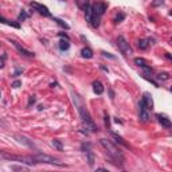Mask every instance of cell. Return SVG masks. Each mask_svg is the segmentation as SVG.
I'll return each mask as SVG.
<instances>
[{"instance_id": "33", "label": "cell", "mask_w": 172, "mask_h": 172, "mask_svg": "<svg viewBox=\"0 0 172 172\" xmlns=\"http://www.w3.org/2000/svg\"><path fill=\"white\" fill-rule=\"evenodd\" d=\"M0 96H1V94H0Z\"/></svg>"}, {"instance_id": "17", "label": "cell", "mask_w": 172, "mask_h": 172, "mask_svg": "<svg viewBox=\"0 0 172 172\" xmlns=\"http://www.w3.org/2000/svg\"><path fill=\"white\" fill-rule=\"evenodd\" d=\"M51 144H53V147L55 148L57 151H63V144H62L61 140H58V139H54L53 141H51Z\"/></svg>"}, {"instance_id": "19", "label": "cell", "mask_w": 172, "mask_h": 172, "mask_svg": "<svg viewBox=\"0 0 172 172\" xmlns=\"http://www.w3.org/2000/svg\"><path fill=\"white\" fill-rule=\"evenodd\" d=\"M112 137L116 140V143H118V144H121V145H124V147H128V144L124 141V139L121 136H118V135H116V133H112Z\"/></svg>"}, {"instance_id": "7", "label": "cell", "mask_w": 172, "mask_h": 172, "mask_svg": "<svg viewBox=\"0 0 172 172\" xmlns=\"http://www.w3.org/2000/svg\"><path fill=\"white\" fill-rule=\"evenodd\" d=\"M139 118L143 122H148L149 121V113H148V109H147L143 101L139 102Z\"/></svg>"}, {"instance_id": "22", "label": "cell", "mask_w": 172, "mask_h": 172, "mask_svg": "<svg viewBox=\"0 0 172 172\" xmlns=\"http://www.w3.org/2000/svg\"><path fill=\"white\" fill-rule=\"evenodd\" d=\"M148 44H149V40H148V39L139 40V47H140L141 50H147V49H148Z\"/></svg>"}, {"instance_id": "10", "label": "cell", "mask_w": 172, "mask_h": 172, "mask_svg": "<svg viewBox=\"0 0 172 172\" xmlns=\"http://www.w3.org/2000/svg\"><path fill=\"white\" fill-rule=\"evenodd\" d=\"M156 118H157V121H159V122L163 125L164 128H167V129L171 128V121H169V118H168L167 116L157 113V114H156Z\"/></svg>"}, {"instance_id": "31", "label": "cell", "mask_w": 172, "mask_h": 172, "mask_svg": "<svg viewBox=\"0 0 172 172\" xmlns=\"http://www.w3.org/2000/svg\"><path fill=\"white\" fill-rule=\"evenodd\" d=\"M59 36H62V38H65L66 40H70L69 35H67V34H65V32H59Z\"/></svg>"}, {"instance_id": "29", "label": "cell", "mask_w": 172, "mask_h": 172, "mask_svg": "<svg viewBox=\"0 0 172 172\" xmlns=\"http://www.w3.org/2000/svg\"><path fill=\"white\" fill-rule=\"evenodd\" d=\"M20 85H22V82H20V81H13L12 84H11V86H12V88H19Z\"/></svg>"}, {"instance_id": "6", "label": "cell", "mask_w": 172, "mask_h": 172, "mask_svg": "<svg viewBox=\"0 0 172 172\" xmlns=\"http://www.w3.org/2000/svg\"><path fill=\"white\" fill-rule=\"evenodd\" d=\"M30 5H31V8H34L36 12H39L40 15H43V16H47V18H50V16H51V12L49 11V8H47L46 5L39 4V3H36V1H31Z\"/></svg>"}, {"instance_id": "2", "label": "cell", "mask_w": 172, "mask_h": 172, "mask_svg": "<svg viewBox=\"0 0 172 172\" xmlns=\"http://www.w3.org/2000/svg\"><path fill=\"white\" fill-rule=\"evenodd\" d=\"M100 143H101V145L104 147V149L106 151L108 156L113 160V163L116 164V161H118L120 167H122L124 155H122V152H121V149H120L118 147H116L114 144H113L110 140H108V139H101Z\"/></svg>"}, {"instance_id": "23", "label": "cell", "mask_w": 172, "mask_h": 172, "mask_svg": "<svg viewBox=\"0 0 172 172\" xmlns=\"http://www.w3.org/2000/svg\"><path fill=\"white\" fill-rule=\"evenodd\" d=\"M156 78L159 81H168L169 80V74L168 73H160V74L156 75Z\"/></svg>"}, {"instance_id": "8", "label": "cell", "mask_w": 172, "mask_h": 172, "mask_svg": "<svg viewBox=\"0 0 172 172\" xmlns=\"http://www.w3.org/2000/svg\"><path fill=\"white\" fill-rule=\"evenodd\" d=\"M9 42H11V43H12L13 46L16 47V50H18L19 53L22 54L23 57H27V58H34V57H35V54L32 53V51H30V50L24 49V47H23L22 44H19L18 42H16V40H9Z\"/></svg>"}, {"instance_id": "1", "label": "cell", "mask_w": 172, "mask_h": 172, "mask_svg": "<svg viewBox=\"0 0 172 172\" xmlns=\"http://www.w3.org/2000/svg\"><path fill=\"white\" fill-rule=\"evenodd\" d=\"M73 98H74L75 106H77V109H78V113H80V116H81V121H82V125H84L85 128H86V131H88V132L96 133V132L98 131L97 125H96V122L93 121L92 116L89 114V112L86 110V108L84 106V104H82V101H81L80 96H78V94H75V93H73Z\"/></svg>"}, {"instance_id": "34", "label": "cell", "mask_w": 172, "mask_h": 172, "mask_svg": "<svg viewBox=\"0 0 172 172\" xmlns=\"http://www.w3.org/2000/svg\"><path fill=\"white\" fill-rule=\"evenodd\" d=\"M0 46H1V44H0Z\"/></svg>"}, {"instance_id": "25", "label": "cell", "mask_w": 172, "mask_h": 172, "mask_svg": "<svg viewBox=\"0 0 172 172\" xmlns=\"http://www.w3.org/2000/svg\"><path fill=\"white\" fill-rule=\"evenodd\" d=\"M104 118H105V126H106V129H110V117H109V114H108V113H105V114H104Z\"/></svg>"}, {"instance_id": "9", "label": "cell", "mask_w": 172, "mask_h": 172, "mask_svg": "<svg viewBox=\"0 0 172 172\" xmlns=\"http://www.w3.org/2000/svg\"><path fill=\"white\" fill-rule=\"evenodd\" d=\"M141 101L148 110H152V109H153V100H152V96H151L149 93H144Z\"/></svg>"}, {"instance_id": "13", "label": "cell", "mask_w": 172, "mask_h": 172, "mask_svg": "<svg viewBox=\"0 0 172 172\" xmlns=\"http://www.w3.org/2000/svg\"><path fill=\"white\" fill-rule=\"evenodd\" d=\"M0 23H4V24H7V26H11V27H15V28H20V24H19L18 22H12V20H7V19H4L1 15H0Z\"/></svg>"}, {"instance_id": "16", "label": "cell", "mask_w": 172, "mask_h": 172, "mask_svg": "<svg viewBox=\"0 0 172 172\" xmlns=\"http://www.w3.org/2000/svg\"><path fill=\"white\" fill-rule=\"evenodd\" d=\"M86 157H88V163L90 167H93L94 165V161H96V157H94V153H93L90 149L86 151Z\"/></svg>"}, {"instance_id": "4", "label": "cell", "mask_w": 172, "mask_h": 172, "mask_svg": "<svg viewBox=\"0 0 172 172\" xmlns=\"http://www.w3.org/2000/svg\"><path fill=\"white\" fill-rule=\"evenodd\" d=\"M117 47H118V50L121 51V54L125 55V57H128V55L132 54V47H131V44L128 43V40L121 35L117 38Z\"/></svg>"}, {"instance_id": "3", "label": "cell", "mask_w": 172, "mask_h": 172, "mask_svg": "<svg viewBox=\"0 0 172 172\" xmlns=\"http://www.w3.org/2000/svg\"><path fill=\"white\" fill-rule=\"evenodd\" d=\"M34 159L38 161V163H47V164H53V165H58V167H66V164L59 161L55 157H51L49 155H44V153H36L32 156Z\"/></svg>"}, {"instance_id": "18", "label": "cell", "mask_w": 172, "mask_h": 172, "mask_svg": "<svg viewBox=\"0 0 172 172\" xmlns=\"http://www.w3.org/2000/svg\"><path fill=\"white\" fill-rule=\"evenodd\" d=\"M53 20L57 23L58 26H61L62 28H65V30H69V28H70V26H69L66 22H63L62 19H59V18H53Z\"/></svg>"}, {"instance_id": "15", "label": "cell", "mask_w": 172, "mask_h": 172, "mask_svg": "<svg viewBox=\"0 0 172 172\" xmlns=\"http://www.w3.org/2000/svg\"><path fill=\"white\" fill-rule=\"evenodd\" d=\"M77 1V5L80 7L82 11H86V9L90 7V4H89V0H75Z\"/></svg>"}, {"instance_id": "32", "label": "cell", "mask_w": 172, "mask_h": 172, "mask_svg": "<svg viewBox=\"0 0 172 172\" xmlns=\"http://www.w3.org/2000/svg\"><path fill=\"white\" fill-rule=\"evenodd\" d=\"M22 71H23V69H18V70L15 71V73H13V75H12V77H18V75L20 74V73H22Z\"/></svg>"}, {"instance_id": "20", "label": "cell", "mask_w": 172, "mask_h": 172, "mask_svg": "<svg viewBox=\"0 0 172 172\" xmlns=\"http://www.w3.org/2000/svg\"><path fill=\"white\" fill-rule=\"evenodd\" d=\"M135 63H136L137 66L143 67V69L148 66V62H147L145 59H143V58H136V59H135Z\"/></svg>"}, {"instance_id": "11", "label": "cell", "mask_w": 172, "mask_h": 172, "mask_svg": "<svg viewBox=\"0 0 172 172\" xmlns=\"http://www.w3.org/2000/svg\"><path fill=\"white\" fill-rule=\"evenodd\" d=\"M15 139H16V140H18V141L20 143V144H24V145L30 147V148H35V144L32 143V140L27 139V137L20 136V135H16V136H15Z\"/></svg>"}, {"instance_id": "24", "label": "cell", "mask_w": 172, "mask_h": 172, "mask_svg": "<svg viewBox=\"0 0 172 172\" xmlns=\"http://www.w3.org/2000/svg\"><path fill=\"white\" fill-rule=\"evenodd\" d=\"M27 18H28L27 12H26V11H22V12L19 13V16H18V22H23V20H26Z\"/></svg>"}, {"instance_id": "12", "label": "cell", "mask_w": 172, "mask_h": 172, "mask_svg": "<svg viewBox=\"0 0 172 172\" xmlns=\"http://www.w3.org/2000/svg\"><path fill=\"white\" fill-rule=\"evenodd\" d=\"M104 90H105V88H104L101 81H94V82H93V92L96 93V94L100 96V94L104 93Z\"/></svg>"}, {"instance_id": "30", "label": "cell", "mask_w": 172, "mask_h": 172, "mask_svg": "<svg viewBox=\"0 0 172 172\" xmlns=\"http://www.w3.org/2000/svg\"><path fill=\"white\" fill-rule=\"evenodd\" d=\"M34 104H35V97H34V96H31L30 100H28V106L34 105Z\"/></svg>"}, {"instance_id": "14", "label": "cell", "mask_w": 172, "mask_h": 172, "mask_svg": "<svg viewBox=\"0 0 172 172\" xmlns=\"http://www.w3.org/2000/svg\"><path fill=\"white\" fill-rule=\"evenodd\" d=\"M81 55H82L84 58H86V59H90V58H93L92 49H89V47H84V49L81 50Z\"/></svg>"}, {"instance_id": "26", "label": "cell", "mask_w": 172, "mask_h": 172, "mask_svg": "<svg viewBox=\"0 0 172 172\" xmlns=\"http://www.w3.org/2000/svg\"><path fill=\"white\" fill-rule=\"evenodd\" d=\"M124 19H125V15H124V13H118V15L116 16V19H114V23H116V24H117V23H121Z\"/></svg>"}, {"instance_id": "27", "label": "cell", "mask_w": 172, "mask_h": 172, "mask_svg": "<svg viewBox=\"0 0 172 172\" xmlns=\"http://www.w3.org/2000/svg\"><path fill=\"white\" fill-rule=\"evenodd\" d=\"M5 59H7V54H3V55H1V58H0V69H1V67H4Z\"/></svg>"}, {"instance_id": "5", "label": "cell", "mask_w": 172, "mask_h": 172, "mask_svg": "<svg viewBox=\"0 0 172 172\" xmlns=\"http://www.w3.org/2000/svg\"><path fill=\"white\" fill-rule=\"evenodd\" d=\"M90 8H92V12L93 15H97V16H102L104 12L106 11L108 8V4L104 3V1H96V3H93L90 5Z\"/></svg>"}, {"instance_id": "21", "label": "cell", "mask_w": 172, "mask_h": 172, "mask_svg": "<svg viewBox=\"0 0 172 172\" xmlns=\"http://www.w3.org/2000/svg\"><path fill=\"white\" fill-rule=\"evenodd\" d=\"M59 49L62 51H66V50L70 49V43H69V40H61L59 42Z\"/></svg>"}, {"instance_id": "28", "label": "cell", "mask_w": 172, "mask_h": 172, "mask_svg": "<svg viewBox=\"0 0 172 172\" xmlns=\"http://www.w3.org/2000/svg\"><path fill=\"white\" fill-rule=\"evenodd\" d=\"M101 54H102V55H104L105 58H109V59H116L114 55H112V54H109V53H106V51H102Z\"/></svg>"}]
</instances>
